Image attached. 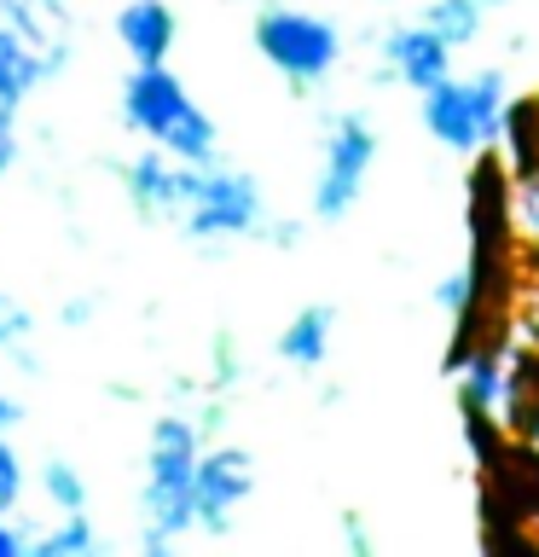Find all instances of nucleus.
<instances>
[{"mask_svg": "<svg viewBox=\"0 0 539 557\" xmlns=\"http://www.w3.org/2000/svg\"><path fill=\"white\" fill-rule=\"evenodd\" d=\"M209 447L203 418L191 412H156L146 430V482H139V546L168 552L174 540L198 534L191 511V476H198V453Z\"/></svg>", "mask_w": 539, "mask_h": 557, "instance_id": "1", "label": "nucleus"}, {"mask_svg": "<svg viewBox=\"0 0 539 557\" xmlns=\"http://www.w3.org/2000/svg\"><path fill=\"white\" fill-rule=\"evenodd\" d=\"M116 116L122 128L146 146H163L180 163H215L221 157V128L215 116L191 99V87L174 76L168 64H128V76L116 87Z\"/></svg>", "mask_w": 539, "mask_h": 557, "instance_id": "2", "label": "nucleus"}, {"mask_svg": "<svg viewBox=\"0 0 539 557\" xmlns=\"http://www.w3.org/2000/svg\"><path fill=\"white\" fill-rule=\"evenodd\" d=\"M417 116H424L435 146L469 157V151L504 139V122H511V82H504V70L441 76L435 87L417 94Z\"/></svg>", "mask_w": 539, "mask_h": 557, "instance_id": "3", "label": "nucleus"}, {"mask_svg": "<svg viewBox=\"0 0 539 557\" xmlns=\"http://www.w3.org/2000/svg\"><path fill=\"white\" fill-rule=\"evenodd\" d=\"M180 238L186 244H233V238H255L267 226V198H261V181L250 169L233 163H203L191 174L186 209H180Z\"/></svg>", "mask_w": 539, "mask_h": 557, "instance_id": "4", "label": "nucleus"}, {"mask_svg": "<svg viewBox=\"0 0 539 557\" xmlns=\"http://www.w3.org/2000/svg\"><path fill=\"white\" fill-rule=\"evenodd\" d=\"M250 41L290 87H319L342 64V29L308 7H261Z\"/></svg>", "mask_w": 539, "mask_h": 557, "instance_id": "5", "label": "nucleus"}, {"mask_svg": "<svg viewBox=\"0 0 539 557\" xmlns=\"http://www.w3.org/2000/svg\"><path fill=\"white\" fill-rule=\"evenodd\" d=\"M377 163V128L365 111H337L325 122V146H319V174H313V221H342L360 203L365 181Z\"/></svg>", "mask_w": 539, "mask_h": 557, "instance_id": "6", "label": "nucleus"}, {"mask_svg": "<svg viewBox=\"0 0 539 557\" xmlns=\"http://www.w3.org/2000/svg\"><path fill=\"white\" fill-rule=\"evenodd\" d=\"M255 494V453L250 447H203L198 476H191V511H198V534H233L238 511Z\"/></svg>", "mask_w": 539, "mask_h": 557, "instance_id": "7", "label": "nucleus"}, {"mask_svg": "<svg viewBox=\"0 0 539 557\" xmlns=\"http://www.w3.org/2000/svg\"><path fill=\"white\" fill-rule=\"evenodd\" d=\"M191 174H198V163H180V157H168L163 146H146V139H139V151L122 163V198H128V209L139 221H180Z\"/></svg>", "mask_w": 539, "mask_h": 557, "instance_id": "8", "label": "nucleus"}, {"mask_svg": "<svg viewBox=\"0 0 539 557\" xmlns=\"http://www.w3.org/2000/svg\"><path fill=\"white\" fill-rule=\"evenodd\" d=\"M0 24H12L41 52L47 82H59L76 64V7L70 0H0Z\"/></svg>", "mask_w": 539, "mask_h": 557, "instance_id": "9", "label": "nucleus"}, {"mask_svg": "<svg viewBox=\"0 0 539 557\" xmlns=\"http://www.w3.org/2000/svg\"><path fill=\"white\" fill-rule=\"evenodd\" d=\"M464 407L481 418V424H516V412H522V372H516V360H511V348H481V355H469L464 360Z\"/></svg>", "mask_w": 539, "mask_h": 557, "instance_id": "10", "label": "nucleus"}, {"mask_svg": "<svg viewBox=\"0 0 539 557\" xmlns=\"http://www.w3.org/2000/svg\"><path fill=\"white\" fill-rule=\"evenodd\" d=\"M441 76H452V47L424 24V17L394 24L383 35V82H406L412 94H424V87H435Z\"/></svg>", "mask_w": 539, "mask_h": 557, "instance_id": "11", "label": "nucleus"}, {"mask_svg": "<svg viewBox=\"0 0 539 557\" xmlns=\"http://www.w3.org/2000/svg\"><path fill=\"white\" fill-rule=\"evenodd\" d=\"M111 35L128 52V64H168L174 41H180V12L168 0H122L111 17Z\"/></svg>", "mask_w": 539, "mask_h": 557, "instance_id": "12", "label": "nucleus"}, {"mask_svg": "<svg viewBox=\"0 0 539 557\" xmlns=\"http://www.w3.org/2000/svg\"><path fill=\"white\" fill-rule=\"evenodd\" d=\"M330 325H337V308L330 302H308L290 313V325L278 331V360L296 366V372H319L330 360Z\"/></svg>", "mask_w": 539, "mask_h": 557, "instance_id": "13", "label": "nucleus"}, {"mask_svg": "<svg viewBox=\"0 0 539 557\" xmlns=\"http://www.w3.org/2000/svg\"><path fill=\"white\" fill-rule=\"evenodd\" d=\"M47 87V64L12 24H0V111H24Z\"/></svg>", "mask_w": 539, "mask_h": 557, "instance_id": "14", "label": "nucleus"}, {"mask_svg": "<svg viewBox=\"0 0 539 557\" xmlns=\"http://www.w3.org/2000/svg\"><path fill=\"white\" fill-rule=\"evenodd\" d=\"M99 552H104V534L93 529L87 511H59V522L41 534L29 529V557H99Z\"/></svg>", "mask_w": 539, "mask_h": 557, "instance_id": "15", "label": "nucleus"}, {"mask_svg": "<svg viewBox=\"0 0 539 557\" xmlns=\"http://www.w3.org/2000/svg\"><path fill=\"white\" fill-rule=\"evenodd\" d=\"M35 482H41V494L52 511H87V499H93V487H87L82 465L64 459V453H52V459H41V470H35Z\"/></svg>", "mask_w": 539, "mask_h": 557, "instance_id": "16", "label": "nucleus"}, {"mask_svg": "<svg viewBox=\"0 0 539 557\" xmlns=\"http://www.w3.org/2000/svg\"><path fill=\"white\" fill-rule=\"evenodd\" d=\"M481 12H487L481 0H429V7H424V24L441 35L452 52H459V47H469V41L481 35Z\"/></svg>", "mask_w": 539, "mask_h": 557, "instance_id": "17", "label": "nucleus"}, {"mask_svg": "<svg viewBox=\"0 0 539 557\" xmlns=\"http://www.w3.org/2000/svg\"><path fill=\"white\" fill-rule=\"evenodd\" d=\"M24 487H29V465L17 459L12 435H0V517H12L24 505Z\"/></svg>", "mask_w": 539, "mask_h": 557, "instance_id": "18", "label": "nucleus"}, {"mask_svg": "<svg viewBox=\"0 0 539 557\" xmlns=\"http://www.w3.org/2000/svg\"><path fill=\"white\" fill-rule=\"evenodd\" d=\"M29 337H35V313L17 302L12 290H0V348H7V355H17Z\"/></svg>", "mask_w": 539, "mask_h": 557, "instance_id": "19", "label": "nucleus"}, {"mask_svg": "<svg viewBox=\"0 0 539 557\" xmlns=\"http://www.w3.org/2000/svg\"><path fill=\"white\" fill-rule=\"evenodd\" d=\"M469 296H476V273H469V268H459V273H447L441 285H435V302H441L447 313H459V320H464Z\"/></svg>", "mask_w": 539, "mask_h": 557, "instance_id": "20", "label": "nucleus"}, {"mask_svg": "<svg viewBox=\"0 0 539 557\" xmlns=\"http://www.w3.org/2000/svg\"><path fill=\"white\" fill-rule=\"evenodd\" d=\"M516 226L539 244V169H528L522 186H516Z\"/></svg>", "mask_w": 539, "mask_h": 557, "instance_id": "21", "label": "nucleus"}, {"mask_svg": "<svg viewBox=\"0 0 539 557\" xmlns=\"http://www.w3.org/2000/svg\"><path fill=\"white\" fill-rule=\"evenodd\" d=\"M17 151H24V139H17V111H0V181H7V169L17 163Z\"/></svg>", "mask_w": 539, "mask_h": 557, "instance_id": "22", "label": "nucleus"}, {"mask_svg": "<svg viewBox=\"0 0 539 557\" xmlns=\"http://www.w3.org/2000/svg\"><path fill=\"white\" fill-rule=\"evenodd\" d=\"M0 557H29V529L12 517H0Z\"/></svg>", "mask_w": 539, "mask_h": 557, "instance_id": "23", "label": "nucleus"}, {"mask_svg": "<svg viewBox=\"0 0 539 557\" xmlns=\"http://www.w3.org/2000/svg\"><path fill=\"white\" fill-rule=\"evenodd\" d=\"M93 313H99V296H76V302L59 308V320H64V325H87Z\"/></svg>", "mask_w": 539, "mask_h": 557, "instance_id": "24", "label": "nucleus"}, {"mask_svg": "<svg viewBox=\"0 0 539 557\" xmlns=\"http://www.w3.org/2000/svg\"><path fill=\"white\" fill-rule=\"evenodd\" d=\"M24 418H29L24 400H17V395H0V435H12L17 424H24Z\"/></svg>", "mask_w": 539, "mask_h": 557, "instance_id": "25", "label": "nucleus"}, {"mask_svg": "<svg viewBox=\"0 0 539 557\" xmlns=\"http://www.w3.org/2000/svg\"><path fill=\"white\" fill-rule=\"evenodd\" d=\"M296 238H302V226H296V221H278V226H273V244H285V250H290Z\"/></svg>", "mask_w": 539, "mask_h": 557, "instance_id": "26", "label": "nucleus"}, {"mask_svg": "<svg viewBox=\"0 0 539 557\" xmlns=\"http://www.w3.org/2000/svg\"><path fill=\"white\" fill-rule=\"evenodd\" d=\"M528 447H534V453H539V407H534V412H528Z\"/></svg>", "mask_w": 539, "mask_h": 557, "instance_id": "27", "label": "nucleus"}, {"mask_svg": "<svg viewBox=\"0 0 539 557\" xmlns=\"http://www.w3.org/2000/svg\"><path fill=\"white\" fill-rule=\"evenodd\" d=\"M481 7H511V0H481Z\"/></svg>", "mask_w": 539, "mask_h": 557, "instance_id": "28", "label": "nucleus"}]
</instances>
